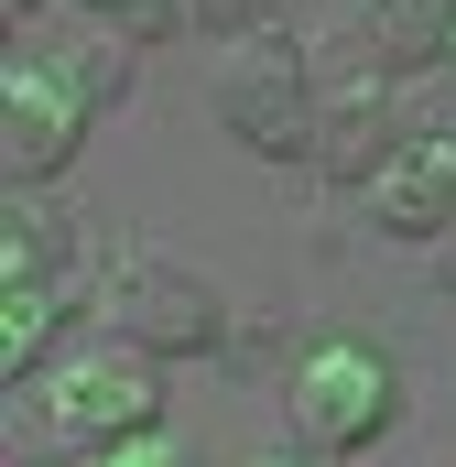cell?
<instances>
[{"instance_id": "2e32d148", "label": "cell", "mask_w": 456, "mask_h": 467, "mask_svg": "<svg viewBox=\"0 0 456 467\" xmlns=\"http://www.w3.org/2000/svg\"><path fill=\"white\" fill-rule=\"evenodd\" d=\"M261 467H347V446H316V435H305V446H272Z\"/></svg>"}, {"instance_id": "e0dca14e", "label": "cell", "mask_w": 456, "mask_h": 467, "mask_svg": "<svg viewBox=\"0 0 456 467\" xmlns=\"http://www.w3.org/2000/svg\"><path fill=\"white\" fill-rule=\"evenodd\" d=\"M435 283H446V294H456V229L435 239Z\"/></svg>"}, {"instance_id": "52a82bcc", "label": "cell", "mask_w": 456, "mask_h": 467, "mask_svg": "<svg viewBox=\"0 0 456 467\" xmlns=\"http://www.w3.org/2000/svg\"><path fill=\"white\" fill-rule=\"evenodd\" d=\"M358 207H369V229L424 239V250H435V239L456 229V141H424V130H402V141L369 163Z\"/></svg>"}, {"instance_id": "5bb4252c", "label": "cell", "mask_w": 456, "mask_h": 467, "mask_svg": "<svg viewBox=\"0 0 456 467\" xmlns=\"http://www.w3.org/2000/svg\"><path fill=\"white\" fill-rule=\"evenodd\" d=\"M88 11H119L141 44H163V33H196V11H185V0H88Z\"/></svg>"}, {"instance_id": "277c9868", "label": "cell", "mask_w": 456, "mask_h": 467, "mask_svg": "<svg viewBox=\"0 0 456 467\" xmlns=\"http://www.w3.org/2000/svg\"><path fill=\"white\" fill-rule=\"evenodd\" d=\"M88 119H98V99H88L66 66L11 55V77H0V174H11V196L66 185V163L88 152Z\"/></svg>"}, {"instance_id": "3957f363", "label": "cell", "mask_w": 456, "mask_h": 467, "mask_svg": "<svg viewBox=\"0 0 456 467\" xmlns=\"http://www.w3.org/2000/svg\"><path fill=\"white\" fill-rule=\"evenodd\" d=\"M163 424V358L141 348V337H98V348H77L55 369V435L66 446H88V457H109L130 435H152Z\"/></svg>"}, {"instance_id": "30bf717a", "label": "cell", "mask_w": 456, "mask_h": 467, "mask_svg": "<svg viewBox=\"0 0 456 467\" xmlns=\"http://www.w3.org/2000/svg\"><path fill=\"white\" fill-rule=\"evenodd\" d=\"M358 33L391 77H424L456 55V0H358Z\"/></svg>"}, {"instance_id": "ba28073f", "label": "cell", "mask_w": 456, "mask_h": 467, "mask_svg": "<svg viewBox=\"0 0 456 467\" xmlns=\"http://www.w3.org/2000/svg\"><path fill=\"white\" fill-rule=\"evenodd\" d=\"M11 55H44V66H66V77H77L98 109L141 88V33H130L119 11H88V0H77V11H44V22L11 44Z\"/></svg>"}, {"instance_id": "9a60e30c", "label": "cell", "mask_w": 456, "mask_h": 467, "mask_svg": "<svg viewBox=\"0 0 456 467\" xmlns=\"http://www.w3.org/2000/svg\"><path fill=\"white\" fill-rule=\"evenodd\" d=\"M98 467H207L196 446H174V435H130V446H109Z\"/></svg>"}, {"instance_id": "6da1fadb", "label": "cell", "mask_w": 456, "mask_h": 467, "mask_svg": "<svg viewBox=\"0 0 456 467\" xmlns=\"http://www.w3.org/2000/svg\"><path fill=\"white\" fill-rule=\"evenodd\" d=\"M218 130L261 163H316V66L294 33H239L218 55Z\"/></svg>"}, {"instance_id": "7a4b0ae2", "label": "cell", "mask_w": 456, "mask_h": 467, "mask_svg": "<svg viewBox=\"0 0 456 467\" xmlns=\"http://www.w3.org/2000/svg\"><path fill=\"white\" fill-rule=\"evenodd\" d=\"M305 66H316V174L369 185V163L402 141V77L369 55V33H358V22L326 33Z\"/></svg>"}, {"instance_id": "9c48e42d", "label": "cell", "mask_w": 456, "mask_h": 467, "mask_svg": "<svg viewBox=\"0 0 456 467\" xmlns=\"http://www.w3.org/2000/svg\"><path fill=\"white\" fill-rule=\"evenodd\" d=\"M66 316H77V283H0V380H11V391L44 380Z\"/></svg>"}, {"instance_id": "4fadbf2b", "label": "cell", "mask_w": 456, "mask_h": 467, "mask_svg": "<svg viewBox=\"0 0 456 467\" xmlns=\"http://www.w3.org/2000/svg\"><path fill=\"white\" fill-rule=\"evenodd\" d=\"M185 11H196V33L239 44V33H272V11H283V0H185Z\"/></svg>"}, {"instance_id": "5b68a950", "label": "cell", "mask_w": 456, "mask_h": 467, "mask_svg": "<svg viewBox=\"0 0 456 467\" xmlns=\"http://www.w3.org/2000/svg\"><path fill=\"white\" fill-rule=\"evenodd\" d=\"M109 327H119V337H141L152 358H207V348L228 337V305L207 294V272L141 250V261H119V272H109Z\"/></svg>"}, {"instance_id": "8fae6325", "label": "cell", "mask_w": 456, "mask_h": 467, "mask_svg": "<svg viewBox=\"0 0 456 467\" xmlns=\"http://www.w3.org/2000/svg\"><path fill=\"white\" fill-rule=\"evenodd\" d=\"M0 283H77V229L44 218V196L0 207Z\"/></svg>"}, {"instance_id": "7c38bea8", "label": "cell", "mask_w": 456, "mask_h": 467, "mask_svg": "<svg viewBox=\"0 0 456 467\" xmlns=\"http://www.w3.org/2000/svg\"><path fill=\"white\" fill-rule=\"evenodd\" d=\"M402 130L456 141V55H446V66H424V77H402Z\"/></svg>"}, {"instance_id": "8992f818", "label": "cell", "mask_w": 456, "mask_h": 467, "mask_svg": "<svg viewBox=\"0 0 456 467\" xmlns=\"http://www.w3.org/2000/svg\"><path fill=\"white\" fill-rule=\"evenodd\" d=\"M391 413H402V380H391L380 348L326 337V348L294 358V435H316V446H369Z\"/></svg>"}]
</instances>
